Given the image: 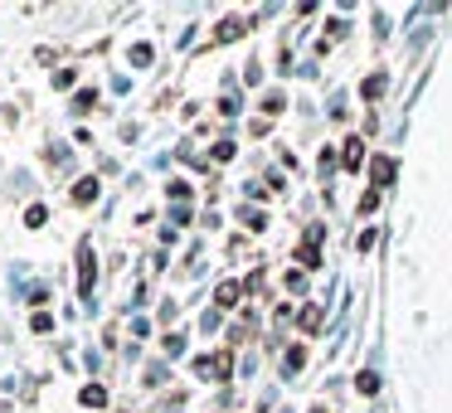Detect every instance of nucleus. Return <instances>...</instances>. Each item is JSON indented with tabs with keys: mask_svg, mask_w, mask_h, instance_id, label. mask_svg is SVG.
<instances>
[{
	"mask_svg": "<svg viewBox=\"0 0 452 413\" xmlns=\"http://www.w3.org/2000/svg\"><path fill=\"white\" fill-rule=\"evenodd\" d=\"M200 375H214V379H229V370H234V360L229 355H214V360H200L195 365Z\"/></svg>",
	"mask_w": 452,
	"mask_h": 413,
	"instance_id": "nucleus-1",
	"label": "nucleus"
},
{
	"mask_svg": "<svg viewBox=\"0 0 452 413\" xmlns=\"http://www.w3.org/2000/svg\"><path fill=\"white\" fill-rule=\"evenodd\" d=\"M370 180H374V185H389V180H394V161H389V156H379V161L370 166Z\"/></svg>",
	"mask_w": 452,
	"mask_h": 413,
	"instance_id": "nucleus-2",
	"label": "nucleus"
},
{
	"mask_svg": "<svg viewBox=\"0 0 452 413\" xmlns=\"http://www.w3.org/2000/svg\"><path fill=\"white\" fill-rule=\"evenodd\" d=\"M88 199H97V180H93V175L78 180V190H73V204H88Z\"/></svg>",
	"mask_w": 452,
	"mask_h": 413,
	"instance_id": "nucleus-3",
	"label": "nucleus"
},
{
	"mask_svg": "<svg viewBox=\"0 0 452 413\" xmlns=\"http://www.w3.org/2000/svg\"><path fill=\"white\" fill-rule=\"evenodd\" d=\"M78 399H83L88 408H97V403H107V389H102V384H88V389H83Z\"/></svg>",
	"mask_w": 452,
	"mask_h": 413,
	"instance_id": "nucleus-4",
	"label": "nucleus"
},
{
	"mask_svg": "<svg viewBox=\"0 0 452 413\" xmlns=\"http://www.w3.org/2000/svg\"><path fill=\"white\" fill-rule=\"evenodd\" d=\"M214 301H219V306H234V301H239V282H224V287L214 292Z\"/></svg>",
	"mask_w": 452,
	"mask_h": 413,
	"instance_id": "nucleus-5",
	"label": "nucleus"
},
{
	"mask_svg": "<svg viewBox=\"0 0 452 413\" xmlns=\"http://www.w3.org/2000/svg\"><path fill=\"white\" fill-rule=\"evenodd\" d=\"M360 146H365L360 136H355V141H346V171H360Z\"/></svg>",
	"mask_w": 452,
	"mask_h": 413,
	"instance_id": "nucleus-6",
	"label": "nucleus"
},
{
	"mask_svg": "<svg viewBox=\"0 0 452 413\" xmlns=\"http://www.w3.org/2000/svg\"><path fill=\"white\" fill-rule=\"evenodd\" d=\"M302 326H307V331L321 326V306H307V312H302Z\"/></svg>",
	"mask_w": 452,
	"mask_h": 413,
	"instance_id": "nucleus-7",
	"label": "nucleus"
},
{
	"mask_svg": "<svg viewBox=\"0 0 452 413\" xmlns=\"http://www.w3.org/2000/svg\"><path fill=\"white\" fill-rule=\"evenodd\" d=\"M83 292H93V253L83 248Z\"/></svg>",
	"mask_w": 452,
	"mask_h": 413,
	"instance_id": "nucleus-8",
	"label": "nucleus"
},
{
	"mask_svg": "<svg viewBox=\"0 0 452 413\" xmlns=\"http://www.w3.org/2000/svg\"><path fill=\"white\" fill-rule=\"evenodd\" d=\"M355 389H360V394H374V389H379V379H374V375H370V370H365V375H360V379H355Z\"/></svg>",
	"mask_w": 452,
	"mask_h": 413,
	"instance_id": "nucleus-9",
	"label": "nucleus"
},
{
	"mask_svg": "<svg viewBox=\"0 0 452 413\" xmlns=\"http://www.w3.org/2000/svg\"><path fill=\"white\" fill-rule=\"evenodd\" d=\"M379 92H384V73H374V78L365 83V97H379Z\"/></svg>",
	"mask_w": 452,
	"mask_h": 413,
	"instance_id": "nucleus-10",
	"label": "nucleus"
},
{
	"mask_svg": "<svg viewBox=\"0 0 452 413\" xmlns=\"http://www.w3.org/2000/svg\"><path fill=\"white\" fill-rule=\"evenodd\" d=\"M239 29H243V25H239V20H224V25H219V39H234V34H239Z\"/></svg>",
	"mask_w": 452,
	"mask_h": 413,
	"instance_id": "nucleus-11",
	"label": "nucleus"
}]
</instances>
